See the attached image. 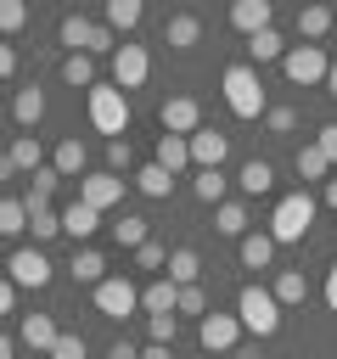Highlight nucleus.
I'll return each instance as SVG.
<instances>
[{
	"mask_svg": "<svg viewBox=\"0 0 337 359\" xmlns=\"http://www.w3.org/2000/svg\"><path fill=\"white\" fill-rule=\"evenodd\" d=\"M219 90H225V107H230L236 118H264V112H270V101H264V79H258V67H247V62L225 67Z\"/></svg>",
	"mask_w": 337,
	"mask_h": 359,
	"instance_id": "obj_1",
	"label": "nucleus"
},
{
	"mask_svg": "<svg viewBox=\"0 0 337 359\" xmlns=\"http://www.w3.org/2000/svg\"><path fill=\"white\" fill-rule=\"evenodd\" d=\"M84 112H90V123H95L107 140H124V129H129V95H124L118 84H95V90L84 95Z\"/></svg>",
	"mask_w": 337,
	"mask_h": 359,
	"instance_id": "obj_2",
	"label": "nucleus"
},
{
	"mask_svg": "<svg viewBox=\"0 0 337 359\" xmlns=\"http://www.w3.org/2000/svg\"><path fill=\"white\" fill-rule=\"evenodd\" d=\"M236 320H242V331H253V337H275V331H281V303H275V292H270V286H242V292H236Z\"/></svg>",
	"mask_w": 337,
	"mask_h": 359,
	"instance_id": "obj_3",
	"label": "nucleus"
},
{
	"mask_svg": "<svg viewBox=\"0 0 337 359\" xmlns=\"http://www.w3.org/2000/svg\"><path fill=\"white\" fill-rule=\"evenodd\" d=\"M309 224H315V196H309V191H292V196H281L275 213H270V241H275V247H281V241H303Z\"/></svg>",
	"mask_w": 337,
	"mask_h": 359,
	"instance_id": "obj_4",
	"label": "nucleus"
},
{
	"mask_svg": "<svg viewBox=\"0 0 337 359\" xmlns=\"http://www.w3.org/2000/svg\"><path fill=\"white\" fill-rule=\"evenodd\" d=\"M90 292H95V314H101V320H129V314L140 309V286L124 280V275H107V280L90 286Z\"/></svg>",
	"mask_w": 337,
	"mask_h": 359,
	"instance_id": "obj_5",
	"label": "nucleus"
},
{
	"mask_svg": "<svg viewBox=\"0 0 337 359\" xmlns=\"http://www.w3.org/2000/svg\"><path fill=\"white\" fill-rule=\"evenodd\" d=\"M326 67H331V56L320 50V45H286V56H281V73L292 79V84H326Z\"/></svg>",
	"mask_w": 337,
	"mask_h": 359,
	"instance_id": "obj_6",
	"label": "nucleus"
},
{
	"mask_svg": "<svg viewBox=\"0 0 337 359\" xmlns=\"http://www.w3.org/2000/svg\"><path fill=\"white\" fill-rule=\"evenodd\" d=\"M146 79H152V56H146V45H129V39H124V45L112 50V84L129 95V90H140Z\"/></svg>",
	"mask_w": 337,
	"mask_h": 359,
	"instance_id": "obj_7",
	"label": "nucleus"
},
{
	"mask_svg": "<svg viewBox=\"0 0 337 359\" xmlns=\"http://www.w3.org/2000/svg\"><path fill=\"white\" fill-rule=\"evenodd\" d=\"M124 185H129V180H118L112 168H95V174H84V180H79V202H84V208H95V213H107V208H118V202H124Z\"/></svg>",
	"mask_w": 337,
	"mask_h": 359,
	"instance_id": "obj_8",
	"label": "nucleus"
},
{
	"mask_svg": "<svg viewBox=\"0 0 337 359\" xmlns=\"http://www.w3.org/2000/svg\"><path fill=\"white\" fill-rule=\"evenodd\" d=\"M197 342H202L208 353H230V348L242 342V320H236V314H219V309H208V314L197 320Z\"/></svg>",
	"mask_w": 337,
	"mask_h": 359,
	"instance_id": "obj_9",
	"label": "nucleus"
},
{
	"mask_svg": "<svg viewBox=\"0 0 337 359\" xmlns=\"http://www.w3.org/2000/svg\"><path fill=\"white\" fill-rule=\"evenodd\" d=\"M6 269H11V275H6L11 286H34V292H39V286L51 280V258H45L39 247H17V252L6 258Z\"/></svg>",
	"mask_w": 337,
	"mask_h": 359,
	"instance_id": "obj_10",
	"label": "nucleus"
},
{
	"mask_svg": "<svg viewBox=\"0 0 337 359\" xmlns=\"http://www.w3.org/2000/svg\"><path fill=\"white\" fill-rule=\"evenodd\" d=\"M157 123H163V135H197L202 129V107L191 95H168L157 107Z\"/></svg>",
	"mask_w": 337,
	"mask_h": 359,
	"instance_id": "obj_11",
	"label": "nucleus"
},
{
	"mask_svg": "<svg viewBox=\"0 0 337 359\" xmlns=\"http://www.w3.org/2000/svg\"><path fill=\"white\" fill-rule=\"evenodd\" d=\"M185 146H191L197 168H219L230 157V135H219V129H197V135H185Z\"/></svg>",
	"mask_w": 337,
	"mask_h": 359,
	"instance_id": "obj_12",
	"label": "nucleus"
},
{
	"mask_svg": "<svg viewBox=\"0 0 337 359\" xmlns=\"http://www.w3.org/2000/svg\"><path fill=\"white\" fill-rule=\"evenodd\" d=\"M56 337H62V331H56V320H51V314H22V325H17V342H22V348H34V353H51V348H56Z\"/></svg>",
	"mask_w": 337,
	"mask_h": 359,
	"instance_id": "obj_13",
	"label": "nucleus"
},
{
	"mask_svg": "<svg viewBox=\"0 0 337 359\" xmlns=\"http://www.w3.org/2000/svg\"><path fill=\"white\" fill-rule=\"evenodd\" d=\"M230 28H242L247 39L264 34V28H275V22H270V0H236V6H230Z\"/></svg>",
	"mask_w": 337,
	"mask_h": 359,
	"instance_id": "obj_14",
	"label": "nucleus"
},
{
	"mask_svg": "<svg viewBox=\"0 0 337 359\" xmlns=\"http://www.w3.org/2000/svg\"><path fill=\"white\" fill-rule=\"evenodd\" d=\"M298 34H303V45H320L326 34H337V11L331 6H303L298 11Z\"/></svg>",
	"mask_w": 337,
	"mask_h": 359,
	"instance_id": "obj_15",
	"label": "nucleus"
},
{
	"mask_svg": "<svg viewBox=\"0 0 337 359\" xmlns=\"http://www.w3.org/2000/svg\"><path fill=\"white\" fill-rule=\"evenodd\" d=\"M22 208H28V236H34V241H56V236H62V213H56L51 202H28V196H22Z\"/></svg>",
	"mask_w": 337,
	"mask_h": 359,
	"instance_id": "obj_16",
	"label": "nucleus"
},
{
	"mask_svg": "<svg viewBox=\"0 0 337 359\" xmlns=\"http://www.w3.org/2000/svg\"><path fill=\"white\" fill-rule=\"evenodd\" d=\"M95 230H101V213H95V208H84V202H67V208H62V236L90 241Z\"/></svg>",
	"mask_w": 337,
	"mask_h": 359,
	"instance_id": "obj_17",
	"label": "nucleus"
},
{
	"mask_svg": "<svg viewBox=\"0 0 337 359\" xmlns=\"http://www.w3.org/2000/svg\"><path fill=\"white\" fill-rule=\"evenodd\" d=\"M197 39H202V17H191V11L168 17V28H163V45H168V50H191Z\"/></svg>",
	"mask_w": 337,
	"mask_h": 359,
	"instance_id": "obj_18",
	"label": "nucleus"
},
{
	"mask_svg": "<svg viewBox=\"0 0 337 359\" xmlns=\"http://www.w3.org/2000/svg\"><path fill=\"white\" fill-rule=\"evenodd\" d=\"M84 163H90V151H84V140L79 135H67V140H56V157H51V168L67 180V174H79L84 180Z\"/></svg>",
	"mask_w": 337,
	"mask_h": 359,
	"instance_id": "obj_19",
	"label": "nucleus"
},
{
	"mask_svg": "<svg viewBox=\"0 0 337 359\" xmlns=\"http://www.w3.org/2000/svg\"><path fill=\"white\" fill-rule=\"evenodd\" d=\"M236 185H242V196H264V191H275V168L264 157H253V163L236 168Z\"/></svg>",
	"mask_w": 337,
	"mask_h": 359,
	"instance_id": "obj_20",
	"label": "nucleus"
},
{
	"mask_svg": "<svg viewBox=\"0 0 337 359\" xmlns=\"http://www.w3.org/2000/svg\"><path fill=\"white\" fill-rule=\"evenodd\" d=\"M90 28H95V22H90V17H79V11H67V17L56 22V39L67 45V56H84V45H90Z\"/></svg>",
	"mask_w": 337,
	"mask_h": 359,
	"instance_id": "obj_21",
	"label": "nucleus"
},
{
	"mask_svg": "<svg viewBox=\"0 0 337 359\" xmlns=\"http://www.w3.org/2000/svg\"><path fill=\"white\" fill-rule=\"evenodd\" d=\"M11 118H17V129H34V123L45 118V90H34V84L17 90V95H11Z\"/></svg>",
	"mask_w": 337,
	"mask_h": 359,
	"instance_id": "obj_22",
	"label": "nucleus"
},
{
	"mask_svg": "<svg viewBox=\"0 0 337 359\" xmlns=\"http://www.w3.org/2000/svg\"><path fill=\"white\" fill-rule=\"evenodd\" d=\"M270 258H275L270 230H247L242 236V269H270Z\"/></svg>",
	"mask_w": 337,
	"mask_h": 359,
	"instance_id": "obj_23",
	"label": "nucleus"
},
{
	"mask_svg": "<svg viewBox=\"0 0 337 359\" xmlns=\"http://www.w3.org/2000/svg\"><path fill=\"white\" fill-rule=\"evenodd\" d=\"M281 56H286V39H281L275 28H264V34L247 39V67H258V62H281Z\"/></svg>",
	"mask_w": 337,
	"mask_h": 359,
	"instance_id": "obj_24",
	"label": "nucleus"
},
{
	"mask_svg": "<svg viewBox=\"0 0 337 359\" xmlns=\"http://www.w3.org/2000/svg\"><path fill=\"white\" fill-rule=\"evenodd\" d=\"M157 168H168V174H180L185 163H191V146H185V135H157V157H152Z\"/></svg>",
	"mask_w": 337,
	"mask_h": 359,
	"instance_id": "obj_25",
	"label": "nucleus"
},
{
	"mask_svg": "<svg viewBox=\"0 0 337 359\" xmlns=\"http://www.w3.org/2000/svg\"><path fill=\"white\" fill-rule=\"evenodd\" d=\"M135 191H140V196H152V202H163V196L174 191V174H168V168H157V163H146V168H135Z\"/></svg>",
	"mask_w": 337,
	"mask_h": 359,
	"instance_id": "obj_26",
	"label": "nucleus"
},
{
	"mask_svg": "<svg viewBox=\"0 0 337 359\" xmlns=\"http://www.w3.org/2000/svg\"><path fill=\"white\" fill-rule=\"evenodd\" d=\"M270 292H275V303H281V309H298V303L309 297V280H303V269H281Z\"/></svg>",
	"mask_w": 337,
	"mask_h": 359,
	"instance_id": "obj_27",
	"label": "nucleus"
},
{
	"mask_svg": "<svg viewBox=\"0 0 337 359\" xmlns=\"http://www.w3.org/2000/svg\"><path fill=\"white\" fill-rule=\"evenodd\" d=\"M140 17H146V6H140V0H107V28H112V34L140 28Z\"/></svg>",
	"mask_w": 337,
	"mask_h": 359,
	"instance_id": "obj_28",
	"label": "nucleus"
},
{
	"mask_svg": "<svg viewBox=\"0 0 337 359\" xmlns=\"http://www.w3.org/2000/svg\"><path fill=\"white\" fill-rule=\"evenodd\" d=\"M225 168H197V180H191V191H197V202H208V208H219L225 202Z\"/></svg>",
	"mask_w": 337,
	"mask_h": 359,
	"instance_id": "obj_29",
	"label": "nucleus"
},
{
	"mask_svg": "<svg viewBox=\"0 0 337 359\" xmlns=\"http://www.w3.org/2000/svg\"><path fill=\"white\" fill-rule=\"evenodd\" d=\"M213 230L242 241V236H247V202H219V208H213Z\"/></svg>",
	"mask_w": 337,
	"mask_h": 359,
	"instance_id": "obj_30",
	"label": "nucleus"
},
{
	"mask_svg": "<svg viewBox=\"0 0 337 359\" xmlns=\"http://www.w3.org/2000/svg\"><path fill=\"white\" fill-rule=\"evenodd\" d=\"M73 280L101 286V280H107V258H101L95 247H79V252H73Z\"/></svg>",
	"mask_w": 337,
	"mask_h": 359,
	"instance_id": "obj_31",
	"label": "nucleus"
},
{
	"mask_svg": "<svg viewBox=\"0 0 337 359\" xmlns=\"http://www.w3.org/2000/svg\"><path fill=\"white\" fill-rule=\"evenodd\" d=\"M197 275H202V258H197L191 247H174V252H168V280H174V286H197Z\"/></svg>",
	"mask_w": 337,
	"mask_h": 359,
	"instance_id": "obj_32",
	"label": "nucleus"
},
{
	"mask_svg": "<svg viewBox=\"0 0 337 359\" xmlns=\"http://www.w3.org/2000/svg\"><path fill=\"white\" fill-rule=\"evenodd\" d=\"M174 297H180L174 280H152V286H140V309H146V314H174Z\"/></svg>",
	"mask_w": 337,
	"mask_h": 359,
	"instance_id": "obj_33",
	"label": "nucleus"
},
{
	"mask_svg": "<svg viewBox=\"0 0 337 359\" xmlns=\"http://www.w3.org/2000/svg\"><path fill=\"white\" fill-rule=\"evenodd\" d=\"M112 241H118V247H129V252H135V247H140V241H152V224H146V219H140V213H124V219H118V224H112Z\"/></svg>",
	"mask_w": 337,
	"mask_h": 359,
	"instance_id": "obj_34",
	"label": "nucleus"
},
{
	"mask_svg": "<svg viewBox=\"0 0 337 359\" xmlns=\"http://www.w3.org/2000/svg\"><path fill=\"white\" fill-rule=\"evenodd\" d=\"M62 79L73 90H95V56H62Z\"/></svg>",
	"mask_w": 337,
	"mask_h": 359,
	"instance_id": "obj_35",
	"label": "nucleus"
},
{
	"mask_svg": "<svg viewBox=\"0 0 337 359\" xmlns=\"http://www.w3.org/2000/svg\"><path fill=\"white\" fill-rule=\"evenodd\" d=\"M298 174L303 180H331V163H326V151L309 140V146H298Z\"/></svg>",
	"mask_w": 337,
	"mask_h": 359,
	"instance_id": "obj_36",
	"label": "nucleus"
},
{
	"mask_svg": "<svg viewBox=\"0 0 337 359\" xmlns=\"http://www.w3.org/2000/svg\"><path fill=\"white\" fill-rule=\"evenodd\" d=\"M28 230V208L22 196H0V236H22Z\"/></svg>",
	"mask_w": 337,
	"mask_h": 359,
	"instance_id": "obj_37",
	"label": "nucleus"
},
{
	"mask_svg": "<svg viewBox=\"0 0 337 359\" xmlns=\"http://www.w3.org/2000/svg\"><path fill=\"white\" fill-rule=\"evenodd\" d=\"M11 163H17L22 174L45 168V163H39V140H34V135H17V140H11Z\"/></svg>",
	"mask_w": 337,
	"mask_h": 359,
	"instance_id": "obj_38",
	"label": "nucleus"
},
{
	"mask_svg": "<svg viewBox=\"0 0 337 359\" xmlns=\"http://www.w3.org/2000/svg\"><path fill=\"white\" fill-rule=\"evenodd\" d=\"M56 185H62V174H56L51 163H45V168H34V174H28V202H51V191H56Z\"/></svg>",
	"mask_w": 337,
	"mask_h": 359,
	"instance_id": "obj_39",
	"label": "nucleus"
},
{
	"mask_svg": "<svg viewBox=\"0 0 337 359\" xmlns=\"http://www.w3.org/2000/svg\"><path fill=\"white\" fill-rule=\"evenodd\" d=\"M22 28H28V6L22 0H0V39H11Z\"/></svg>",
	"mask_w": 337,
	"mask_h": 359,
	"instance_id": "obj_40",
	"label": "nucleus"
},
{
	"mask_svg": "<svg viewBox=\"0 0 337 359\" xmlns=\"http://www.w3.org/2000/svg\"><path fill=\"white\" fill-rule=\"evenodd\" d=\"M112 50H118V34H112L107 22H95V28H90V45H84V56H112Z\"/></svg>",
	"mask_w": 337,
	"mask_h": 359,
	"instance_id": "obj_41",
	"label": "nucleus"
},
{
	"mask_svg": "<svg viewBox=\"0 0 337 359\" xmlns=\"http://www.w3.org/2000/svg\"><path fill=\"white\" fill-rule=\"evenodd\" d=\"M174 314H208V297H202V286H180V297H174Z\"/></svg>",
	"mask_w": 337,
	"mask_h": 359,
	"instance_id": "obj_42",
	"label": "nucleus"
},
{
	"mask_svg": "<svg viewBox=\"0 0 337 359\" xmlns=\"http://www.w3.org/2000/svg\"><path fill=\"white\" fill-rule=\"evenodd\" d=\"M146 331H152V342H174V331H180V314H146Z\"/></svg>",
	"mask_w": 337,
	"mask_h": 359,
	"instance_id": "obj_43",
	"label": "nucleus"
},
{
	"mask_svg": "<svg viewBox=\"0 0 337 359\" xmlns=\"http://www.w3.org/2000/svg\"><path fill=\"white\" fill-rule=\"evenodd\" d=\"M135 264H140V269H163V264H168V247H163V241H140V247H135Z\"/></svg>",
	"mask_w": 337,
	"mask_h": 359,
	"instance_id": "obj_44",
	"label": "nucleus"
},
{
	"mask_svg": "<svg viewBox=\"0 0 337 359\" xmlns=\"http://www.w3.org/2000/svg\"><path fill=\"white\" fill-rule=\"evenodd\" d=\"M45 359H84V337H79V331H62L56 348H51Z\"/></svg>",
	"mask_w": 337,
	"mask_h": 359,
	"instance_id": "obj_45",
	"label": "nucleus"
},
{
	"mask_svg": "<svg viewBox=\"0 0 337 359\" xmlns=\"http://www.w3.org/2000/svg\"><path fill=\"white\" fill-rule=\"evenodd\" d=\"M264 123H270V135H292V129H298V112H292V107H270Z\"/></svg>",
	"mask_w": 337,
	"mask_h": 359,
	"instance_id": "obj_46",
	"label": "nucleus"
},
{
	"mask_svg": "<svg viewBox=\"0 0 337 359\" xmlns=\"http://www.w3.org/2000/svg\"><path fill=\"white\" fill-rule=\"evenodd\" d=\"M107 168L112 174H129V135L124 140H107Z\"/></svg>",
	"mask_w": 337,
	"mask_h": 359,
	"instance_id": "obj_47",
	"label": "nucleus"
},
{
	"mask_svg": "<svg viewBox=\"0 0 337 359\" xmlns=\"http://www.w3.org/2000/svg\"><path fill=\"white\" fill-rule=\"evenodd\" d=\"M320 151H326V163L337 168V123H320V140H315Z\"/></svg>",
	"mask_w": 337,
	"mask_h": 359,
	"instance_id": "obj_48",
	"label": "nucleus"
},
{
	"mask_svg": "<svg viewBox=\"0 0 337 359\" xmlns=\"http://www.w3.org/2000/svg\"><path fill=\"white\" fill-rule=\"evenodd\" d=\"M11 73H17V45L0 39V79H11Z\"/></svg>",
	"mask_w": 337,
	"mask_h": 359,
	"instance_id": "obj_49",
	"label": "nucleus"
},
{
	"mask_svg": "<svg viewBox=\"0 0 337 359\" xmlns=\"http://www.w3.org/2000/svg\"><path fill=\"white\" fill-rule=\"evenodd\" d=\"M107 359H140V348H135V342H129V337H118V342H112V348H107Z\"/></svg>",
	"mask_w": 337,
	"mask_h": 359,
	"instance_id": "obj_50",
	"label": "nucleus"
},
{
	"mask_svg": "<svg viewBox=\"0 0 337 359\" xmlns=\"http://www.w3.org/2000/svg\"><path fill=\"white\" fill-rule=\"evenodd\" d=\"M11 309H17V286H11V280H0V314H11Z\"/></svg>",
	"mask_w": 337,
	"mask_h": 359,
	"instance_id": "obj_51",
	"label": "nucleus"
},
{
	"mask_svg": "<svg viewBox=\"0 0 337 359\" xmlns=\"http://www.w3.org/2000/svg\"><path fill=\"white\" fill-rule=\"evenodd\" d=\"M326 303H331V314H337V264L326 269Z\"/></svg>",
	"mask_w": 337,
	"mask_h": 359,
	"instance_id": "obj_52",
	"label": "nucleus"
},
{
	"mask_svg": "<svg viewBox=\"0 0 337 359\" xmlns=\"http://www.w3.org/2000/svg\"><path fill=\"white\" fill-rule=\"evenodd\" d=\"M140 359H168V348H163V342H146V348H140Z\"/></svg>",
	"mask_w": 337,
	"mask_h": 359,
	"instance_id": "obj_53",
	"label": "nucleus"
},
{
	"mask_svg": "<svg viewBox=\"0 0 337 359\" xmlns=\"http://www.w3.org/2000/svg\"><path fill=\"white\" fill-rule=\"evenodd\" d=\"M17 174V163H11V151H0V180H11Z\"/></svg>",
	"mask_w": 337,
	"mask_h": 359,
	"instance_id": "obj_54",
	"label": "nucleus"
},
{
	"mask_svg": "<svg viewBox=\"0 0 337 359\" xmlns=\"http://www.w3.org/2000/svg\"><path fill=\"white\" fill-rule=\"evenodd\" d=\"M326 95H331V101H337V62H331V67H326Z\"/></svg>",
	"mask_w": 337,
	"mask_h": 359,
	"instance_id": "obj_55",
	"label": "nucleus"
},
{
	"mask_svg": "<svg viewBox=\"0 0 337 359\" xmlns=\"http://www.w3.org/2000/svg\"><path fill=\"white\" fill-rule=\"evenodd\" d=\"M326 208H337V174L326 180Z\"/></svg>",
	"mask_w": 337,
	"mask_h": 359,
	"instance_id": "obj_56",
	"label": "nucleus"
},
{
	"mask_svg": "<svg viewBox=\"0 0 337 359\" xmlns=\"http://www.w3.org/2000/svg\"><path fill=\"white\" fill-rule=\"evenodd\" d=\"M11 353H17V342H11L6 331H0V359H11Z\"/></svg>",
	"mask_w": 337,
	"mask_h": 359,
	"instance_id": "obj_57",
	"label": "nucleus"
}]
</instances>
